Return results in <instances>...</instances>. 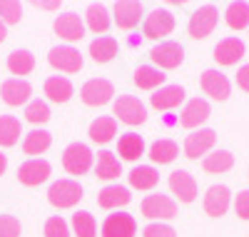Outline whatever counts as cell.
Masks as SVG:
<instances>
[{"label":"cell","mask_w":249,"mask_h":237,"mask_svg":"<svg viewBox=\"0 0 249 237\" xmlns=\"http://www.w3.org/2000/svg\"><path fill=\"white\" fill-rule=\"evenodd\" d=\"M90 55L95 62H110L117 55V40L110 35H100L97 40L90 42Z\"/></svg>","instance_id":"cell-28"},{"label":"cell","mask_w":249,"mask_h":237,"mask_svg":"<svg viewBox=\"0 0 249 237\" xmlns=\"http://www.w3.org/2000/svg\"><path fill=\"white\" fill-rule=\"evenodd\" d=\"M53 28H55V33L62 40H68V42H75V40L85 38V25H82V20H80L77 13H62V15H57Z\"/></svg>","instance_id":"cell-15"},{"label":"cell","mask_w":249,"mask_h":237,"mask_svg":"<svg viewBox=\"0 0 249 237\" xmlns=\"http://www.w3.org/2000/svg\"><path fill=\"white\" fill-rule=\"evenodd\" d=\"M210 115H212V107H210V102L207 100H202V98H192L190 102L184 105V110H182V118H179V125L182 127H199L204 120H210Z\"/></svg>","instance_id":"cell-18"},{"label":"cell","mask_w":249,"mask_h":237,"mask_svg":"<svg viewBox=\"0 0 249 237\" xmlns=\"http://www.w3.org/2000/svg\"><path fill=\"white\" fill-rule=\"evenodd\" d=\"M202 167L207 172H212V175H219V172H227L234 167V155L230 150H214V153H210L202 160Z\"/></svg>","instance_id":"cell-27"},{"label":"cell","mask_w":249,"mask_h":237,"mask_svg":"<svg viewBox=\"0 0 249 237\" xmlns=\"http://www.w3.org/2000/svg\"><path fill=\"white\" fill-rule=\"evenodd\" d=\"M48 200H50V205H55L60 210L75 207L82 200V187L77 180H57L48 190Z\"/></svg>","instance_id":"cell-1"},{"label":"cell","mask_w":249,"mask_h":237,"mask_svg":"<svg viewBox=\"0 0 249 237\" xmlns=\"http://www.w3.org/2000/svg\"><path fill=\"white\" fill-rule=\"evenodd\" d=\"M135 232H137V222L127 212L107 215L105 222H102V237H135Z\"/></svg>","instance_id":"cell-12"},{"label":"cell","mask_w":249,"mask_h":237,"mask_svg":"<svg viewBox=\"0 0 249 237\" xmlns=\"http://www.w3.org/2000/svg\"><path fill=\"white\" fill-rule=\"evenodd\" d=\"M115 95V88L110 80H102V78H95V80H88L85 85L80 88V98L85 105L90 107H100V105H107Z\"/></svg>","instance_id":"cell-6"},{"label":"cell","mask_w":249,"mask_h":237,"mask_svg":"<svg viewBox=\"0 0 249 237\" xmlns=\"http://www.w3.org/2000/svg\"><path fill=\"white\" fill-rule=\"evenodd\" d=\"M150 58L152 62L160 68V70H175L182 65V60H184V48L179 45V42H160V45H155L150 50Z\"/></svg>","instance_id":"cell-3"},{"label":"cell","mask_w":249,"mask_h":237,"mask_svg":"<svg viewBox=\"0 0 249 237\" xmlns=\"http://www.w3.org/2000/svg\"><path fill=\"white\" fill-rule=\"evenodd\" d=\"M117 153H120L122 160H127V162H135L137 158H142V155H144V140H142V135H137V133H124V135H120V140H117Z\"/></svg>","instance_id":"cell-23"},{"label":"cell","mask_w":249,"mask_h":237,"mask_svg":"<svg viewBox=\"0 0 249 237\" xmlns=\"http://www.w3.org/2000/svg\"><path fill=\"white\" fill-rule=\"evenodd\" d=\"M23 18V5L15 0H0V23L5 25H15Z\"/></svg>","instance_id":"cell-39"},{"label":"cell","mask_w":249,"mask_h":237,"mask_svg":"<svg viewBox=\"0 0 249 237\" xmlns=\"http://www.w3.org/2000/svg\"><path fill=\"white\" fill-rule=\"evenodd\" d=\"M45 95L53 100V102H68L72 98V82L68 78H60V75H53L45 80Z\"/></svg>","instance_id":"cell-26"},{"label":"cell","mask_w":249,"mask_h":237,"mask_svg":"<svg viewBox=\"0 0 249 237\" xmlns=\"http://www.w3.org/2000/svg\"><path fill=\"white\" fill-rule=\"evenodd\" d=\"M95 175L100 180H115V178L122 175V165H120V160L112 153L102 150V153L97 155V162H95Z\"/></svg>","instance_id":"cell-25"},{"label":"cell","mask_w":249,"mask_h":237,"mask_svg":"<svg viewBox=\"0 0 249 237\" xmlns=\"http://www.w3.org/2000/svg\"><path fill=\"white\" fill-rule=\"evenodd\" d=\"M234 210L242 220H249V190H242L237 200H234Z\"/></svg>","instance_id":"cell-43"},{"label":"cell","mask_w":249,"mask_h":237,"mask_svg":"<svg viewBox=\"0 0 249 237\" xmlns=\"http://www.w3.org/2000/svg\"><path fill=\"white\" fill-rule=\"evenodd\" d=\"M115 115L124 125H142L147 120V110H144V105L135 95H120L115 100Z\"/></svg>","instance_id":"cell-8"},{"label":"cell","mask_w":249,"mask_h":237,"mask_svg":"<svg viewBox=\"0 0 249 237\" xmlns=\"http://www.w3.org/2000/svg\"><path fill=\"white\" fill-rule=\"evenodd\" d=\"M142 215L150 220H172L177 217V202L167 195H162V192L147 195L142 200Z\"/></svg>","instance_id":"cell-4"},{"label":"cell","mask_w":249,"mask_h":237,"mask_svg":"<svg viewBox=\"0 0 249 237\" xmlns=\"http://www.w3.org/2000/svg\"><path fill=\"white\" fill-rule=\"evenodd\" d=\"M112 15L120 30H132L142 18V3H137V0H120V3H115Z\"/></svg>","instance_id":"cell-17"},{"label":"cell","mask_w":249,"mask_h":237,"mask_svg":"<svg viewBox=\"0 0 249 237\" xmlns=\"http://www.w3.org/2000/svg\"><path fill=\"white\" fill-rule=\"evenodd\" d=\"M0 95H3V100L8 105H23L30 100L33 95V88H30V82L28 80H20V78H10L3 82V88H0Z\"/></svg>","instance_id":"cell-20"},{"label":"cell","mask_w":249,"mask_h":237,"mask_svg":"<svg viewBox=\"0 0 249 237\" xmlns=\"http://www.w3.org/2000/svg\"><path fill=\"white\" fill-rule=\"evenodd\" d=\"M25 120L33 122V125L48 122V120H50V107H48V102H43V100H30L28 107H25Z\"/></svg>","instance_id":"cell-38"},{"label":"cell","mask_w":249,"mask_h":237,"mask_svg":"<svg viewBox=\"0 0 249 237\" xmlns=\"http://www.w3.org/2000/svg\"><path fill=\"white\" fill-rule=\"evenodd\" d=\"M127 178H130V185L135 190H152L160 182V172L155 167H150V165H140V167H135L130 172Z\"/></svg>","instance_id":"cell-31"},{"label":"cell","mask_w":249,"mask_h":237,"mask_svg":"<svg viewBox=\"0 0 249 237\" xmlns=\"http://www.w3.org/2000/svg\"><path fill=\"white\" fill-rule=\"evenodd\" d=\"M5 35H8V30H5V23H0V42L5 40Z\"/></svg>","instance_id":"cell-47"},{"label":"cell","mask_w":249,"mask_h":237,"mask_svg":"<svg viewBox=\"0 0 249 237\" xmlns=\"http://www.w3.org/2000/svg\"><path fill=\"white\" fill-rule=\"evenodd\" d=\"M170 190H172V195H177L179 202L190 205V202L197 200V182L187 170H175L172 172L170 175Z\"/></svg>","instance_id":"cell-14"},{"label":"cell","mask_w":249,"mask_h":237,"mask_svg":"<svg viewBox=\"0 0 249 237\" xmlns=\"http://www.w3.org/2000/svg\"><path fill=\"white\" fill-rule=\"evenodd\" d=\"M50 145H53V135L48 130H33L23 140V153L25 155H43Z\"/></svg>","instance_id":"cell-32"},{"label":"cell","mask_w":249,"mask_h":237,"mask_svg":"<svg viewBox=\"0 0 249 237\" xmlns=\"http://www.w3.org/2000/svg\"><path fill=\"white\" fill-rule=\"evenodd\" d=\"M244 55V42L239 38H224L214 48V60L219 65H237Z\"/></svg>","instance_id":"cell-19"},{"label":"cell","mask_w":249,"mask_h":237,"mask_svg":"<svg viewBox=\"0 0 249 237\" xmlns=\"http://www.w3.org/2000/svg\"><path fill=\"white\" fill-rule=\"evenodd\" d=\"M130 200H132L130 190H127V187H122V185H107V187H102V190H100V195H97V205H100L102 210L122 207V205H127Z\"/></svg>","instance_id":"cell-22"},{"label":"cell","mask_w":249,"mask_h":237,"mask_svg":"<svg viewBox=\"0 0 249 237\" xmlns=\"http://www.w3.org/2000/svg\"><path fill=\"white\" fill-rule=\"evenodd\" d=\"M48 178H50V162L48 160H28L18 167V180L28 187L43 185Z\"/></svg>","instance_id":"cell-16"},{"label":"cell","mask_w":249,"mask_h":237,"mask_svg":"<svg viewBox=\"0 0 249 237\" xmlns=\"http://www.w3.org/2000/svg\"><path fill=\"white\" fill-rule=\"evenodd\" d=\"M88 135H90V140L97 142V145L110 142V140L117 135V120H115V118H105V115L97 118V120H92Z\"/></svg>","instance_id":"cell-24"},{"label":"cell","mask_w":249,"mask_h":237,"mask_svg":"<svg viewBox=\"0 0 249 237\" xmlns=\"http://www.w3.org/2000/svg\"><path fill=\"white\" fill-rule=\"evenodd\" d=\"M85 18H88V28H90L92 33H105V30L110 28V10L102 5V3L88 5Z\"/></svg>","instance_id":"cell-34"},{"label":"cell","mask_w":249,"mask_h":237,"mask_svg":"<svg viewBox=\"0 0 249 237\" xmlns=\"http://www.w3.org/2000/svg\"><path fill=\"white\" fill-rule=\"evenodd\" d=\"M5 170H8V158H5L3 153H0V175H3Z\"/></svg>","instance_id":"cell-46"},{"label":"cell","mask_w":249,"mask_h":237,"mask_svg":"<svg viewBox=\"0 0 249 237\" xmlns=\"http://www.w3.org/2000/svg\"><path fill=\"white\" fill-rule=\"evenodd\" d=\"M182 100H184L182 85H162V88L150 98L152 107H157V110H172V107H177Z\"/></svg>","instance_id":"cell-21"},{"label":"cell","mask_w":249,"mask_h":237,"mask_svg":"<svg viewBox=\"0 0 249 237\" xmlns=\"http://www.w3.org/2000/svg\"><path fill=\"white\" fill-rule=\"evenodd\" d=\"M164 75L160 68H152V65H140L135 70V85L142 90H152V88H162V82H164Z\"/></svg>","instance_id":"cell-30"},{"label":"cell","mask_w":249,"mask_h":237,"mask_svg":"<svg viewBox=\"0 0 249 237\" xmlns=\"http://www.w3.org/2000/svg\"><path fill=\"white\" fill-rule=\"evenodd\" d=\"M62 167H65L70 175H85L92 167V153L85 142H72L65 147L62 153Z\"/></svg>","instance_id":"cell-2"},{"label":"cell","mask_w":249,"mask_h":237,"mask_svg":"<svg viewBox=\"0 0 249 237\" xmlns=\"http://www.w3.org/2000/svg\"><path fill=\"white\" fill-rule=\"evenodd\" d=\"M179 155V147L175 140H155L150 145V160L157 165H170Z\"/></svg>","instance_id":"cell-29"},{"label":"cell","mask_w":249,"mask_h":237,"mask_svg":"<svg viewBox=\"0 0 249 237\" xmlns=\"http://www.w3.org/2000/svg\"><path fill=\"white\" fill-rule=\"evenodd\" d=\"M142 235H144V237H177L175 227H170V225H160V222L147 225V227L142 230Z\"/></svg>","instance_id":"cell-42"},{"label":"cell","mask_w":249,"mask_h":237,"mask_svg":"<svg viewBox=\"0 0 249 237\" xmlns=\"http://www.w3.org/2000/svg\"><path fill=\"white\" fill-rule=\"evenodd\" d=\"M37 8H43V10H57L60 3H37Z\"/></svg>","instance_id":"cell-45"},{"label":"cell","mask_w":249,"mask_h":237,"mask_svg":"<svg viewBox=\"0 0 249 237\" xmlns=\"http://www.w3.org/2000/svg\"><path fill=\"white\" fill-rule=\"evenodd\" d=\"M199 85H202V90L204 95H210L212 100H227L232 93V85H230V78H227L224 73L219 70H204L202 78H199Z\"/></svg>","instance_id":"cell-11"},{"label":"cell","mask_w":249,"mask_h":237,"mask_svg":"<svg viewBox=\"0 0 249 237\" xmlns=\"http://www.w3.org/2000/svg\"><path fill=\"white\" fill-rule=\"evenodd\" d=\"M45 237H70V225L60 215H55L45 222Z\"/></svg>","instance_id":"cell-40"},{"label":"cell","mask_w":249,"mask_h":237,"mask_svg":"<svg viewBox=\"0 0 249 237\" xmlns=\"http://www.w3.org/2000/svg\"><path fill=\"white\" fill-rule=\"evenodd\" d=\"M142 30H144V38H152V40L167 38L175 30V15L170 10H164V8H157V10H152L147 18H144Z\"/></svg>","instance_id":"cell-5"},{"label":"cell","mask_w":249,"mask_h":237,"mask_svg":"<svg viewBox=\"0 0 249 237\" xmlns=\"http://www.w3.org/2000/svg\"><path fill=\"white\" fill-rule=\"evenodd\" d=\"M48 62L60 73H80L82 70V55L72 45H55L48 53Z\"/></svg>","instance_id":"cell-7"},{"label":"cell","mask_w":249,"mask_h":237,"mask_svg":"<svg viewBox=\"0 0 249 237\" xmlns=\"http://www.w3.org/2000/svg\"><path fill=\"white\" fill-rule=\"evenodd\" d=\"M0 237H20V220L15 215H0Z\"/></svg>","instance_id":"cell-41"},{"label":"cell","mask_w":249,"mask_h":237,"mask_svg":"<svg viewBox=\"0 0 249 237\" xmlns=\"http://www.w3.org/2000/svg\"><path fill=\"white\" fill-rule=\"evenodd\" d=\"M217 142V133L210 130V127H202V130H195L184 138V155L190 160H197L199 155L207 158V153L214 147Z\"/></svg>","instance_id":"cell-10"},{"label":"cell","mask_w":249,"mask_h":237,"mask_svg":"<svg viewBox=\"0 0 249 237\" xmlns=\"http://www.w3.org/2000/svg\"><path fill=\"white\" fill-rule=\"evenodd\" d=\"M230 202H232V192L227 185H212L204 195V212L210 217H222V215L230 210Z\"/></svg>","instance_id":"cell-13"},{"label":"cell","mask_w":249,"mask_h":237,"mask_svg":"<svg viewBox=\"0 0 249 237\" xmlns=\"http://www.w3.org/2000/svg\"><path fill=\"white\" fill-rule=\"evenodd\" d=\"M20 138V120L15 115H0V147H13Z\"/></svg>","instance_id":"cell-36"},{"label":"cell","mask_w":249,"mask_h":237,"mask_svg":"<svg viewBox=\"0 0 249 237\" xmlns=\"http://www.w3.org/2000/svg\"><path fill=\"white\" fill-rule=\"evenodd\" d=\"M217 20H219V13H217L214 5H202V8H197V10L192 13V18H190V35H192L195 40L207 38V35L217 28Z\"/></svg>","instance_id":"cell-9"},{"label":"cell","mask_w":249,"mask_h":237,"mask_svg":"<svg viewBox=\"0 0 249 237\" xmlns=\"http://www.w3.org/2000/svg\"><path fill=\"white\" fill-rule=\"evenodd\" d=\"M35 68V55L30 50H13L8 55V70L13 75H28Z\"/></svg>","instance_id":"cell-33"},{"label":"cell","mask_w":249,"mask_h":237,"mask_svg":"<svg viewBox=\"0 0 249 237\" xmlns=\"http://www.w3.org/2000/svg\"><path fill=\"white\" fill-rule=\"evenodd\" d=\"M237 85H239L244 93H249V65H242V68H239V73H237Z\"/></svg>","instance_id":"cell-44"},{"label":"cell","mask_w":249,"mask_h":237,"mask_svg":"<svg viewBox=\"0 0 249 237\" xmlns=\"http://www.w3.org/2000/svg\"><path fill=\"white\" fill-rule=\"evenodd\" d=\"M72 232H75L77 237H95V232H97L95 217H92L90 212H85V210L75 212V215H72Z\"/></svg>","instance_id":"cell-37"},{"label":"cell","mask_w":249,"mask_h":237,"mask_svg":"<svg viewBox=\"0 0 249 237\" xmlns=\"http://www.w3.org/2000/svg\"><path fill=\"white\" fill-rule=\"evenodd\" d=\"M224 20L232 30H244L249 25V3H230L224 13Z\"/></svg>","instance_id":"cell-35"}]
</instances>
